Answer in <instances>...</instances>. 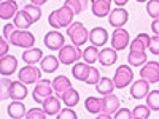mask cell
Listing matches in <instances>:
<instances>
[{"instance_id":"60d3db41","label":"cell","mask_w":159,"mask_h":119,"mask_svg":"<svg viewBox=\"0 0 159 119\" xmlns=\"http://www.w3.org/2000/svg\"><path fill=\"white\" fill-rule=\"evenodd\" d=\"M148 49H150V52H151V54H154V56H159V35H154V37H151V43H150Z\"/></svg>"},{"instance_id":"e575fe53","label":"cell","mask_w":159,"mask_h":119,"mask_svg":"<svg viewBox=\"0 0 159 119\" xmlns=\"http://www.w3.org/2000/svg\"><path fill=\"white\" fill-rule=\"evenodd\" d=\"M11 79L8 76H3L2 79H0V92H2V95H0V99L2 100H7L10 97V89H11Z\"/></svg>"},{"instance_id":"d590c367","label":"cell","mask_w":159,"mask_h":119,"mask_svg":"<svg viewBox=\"0 0 159 119\" xmlns=\"http://www.w3.org/2000/svg\"><path fill=\"white\" fill-rule=\"evenodd\" d=\"M147 13L150 18H159V0H148L147 2Z\"/></svg>"},{"instance_id":"8d00e7d4","label":"cell","mask_w":159,"mask_h":119,"mask_svg":"<svg viewBox=\"0 0 159 119\" xmlns=\"http://www.w3.org/2000/svg\"><path fill=\"white\" fill-rule=\"evenodd\" d=\"M22 8H24V10L34 18L35 22H37L40 18H42V8H40V5H34V3H30V5H24Z\"/></svg>"},{"instance_id":"8fae6325","label":"cell","mask_w":159,"mask_h":119,"mask_svg":"<svg viewBox=\"0 0 159 119\" xmlns=\"http://www.w3.org/2000/svg\"><path fill=\"white\" fill-rule=\"evenodd\" d=\"M45 46L51 51H59L64 45H65V37L59 32V30H49L45 35Z\"/></svg>"},{"instance_id":"9c48e42d","label":"cell","mask_w":159,"mask_h":119,"mask_svg":"<svg viewBox=\"0 0 159 119\" xmlns=\"http://www.w3.org/2000/svg\"><path fill=\"white\" fill-rule=\"evenodd\" d=\"M130 45V37L129 32L123 27L115 29L113 35H111V48H115L116 51H123L124 48H127Z\"/></svg>"},{"instance_id":"5bb4252c","label":"cell","mask_w":159,"mask_h":119,"mask_svg":"<svg viewBox=\"0 0 159 119\" xmlns=\"http://www.w3.org/2000/svg\"><path fill=\"white\" fill-rule=\"evenodd\" d=\"M18 68V59L11 54L0 57V73L3 76H11Z\"/></svg>"},{"instance_id":"f546056e","label":"cell","mask_w":159,"mask_h":119,"mask_svg":"<svg viewBox=\"0 0 159 119\" xmlns=\"http://www.w3.org/2000/svg\"><path fill=\"white\" fill-rule=\"evenodd\" d=\"M102 99L99 97H88L84 100V108L91 113V114H99L102 111Z\"/></svg>"},{"instance_id":"681fc988","label":"cell","mask_w":159,"mask_h":119,"mask_svg":"<svg viewBox=\"0 0 159 119\" xmlns=\"http://www.w3.org/2000/svg\"><path fill=\"white\" fill-rule=\"evenodd\" d=\"M111 116L110 114H105V113H99L97 114V119H110Z\"/></svg>"},{"instance_id":"bcb514c9","label":"cell","mask_w":159,"mask_h":119,"mask_svg":"<svg viewBox=\"0 0 159 119\" xmlns=\"http://www.w3.org/2000/svg\"><path fill=\"white\" fill-rule=\"evenodd\" d=\"M151 30L154 32V35H159V18H156L151 22Z\"/></svg>"},{"instance_id":"74e56055","label":"cell","mask_w":159,"mask_h":119,"mask_svg":"<svg viewBox=\"0 0 159 119\" xmlns=\"http://www.w3.org/2000/svg\"><path fill=\"white\" fill-rule=\"evenodd\" d=\"M46 116V111L43 108H32L25 113V117L27 119H43Z\"/></svg>"},{"instance_id":"836d02e7","label":"cell","mask_w":159,"mask_h":119,"mask_svg":"<svg viewBox=\"0 0 159 119\" xmlns=\"http://www.w3.org/2000/svg\"><path fill=\"white\" fill-rule=\"evenodd\" d=\"M150 113H151V110L148 105H137L134 111H132V116H134V119H147V117H150Z\"/></svg>"},{"instance_id":"d6986e66","label":"cell","mask_w":159,"mask_h":119,"mask_svg":"<svg viewBox=\"0 0 159 119\" xmlns=\"http://www.w3.org/2000/svg\"><path fill=\"white\" fill-rule=\"evenodd\" d=\"M43 110L46 111L48 116H57L59 111H61V102H59V97L56 95H49L48 99H45V102L42 103Z\"/></svg>"},{"instance_id":"277c9868","label":"cell","mask_w":159,"mask_h":119,"mask_svg":"<svg viewBox=\"0 0 159 119\" xmlns=\"http://www.w3.org/2000/svg\"><path fill=\"white\" fill-rule=\"evenodd\" d=\"M67 35L72 40V43L73 45H78V46L84 45L88 40H89V32L84 27L83 22H72L69 27H67Z\"/></svg>"},{"instance_id":"603a6c76","label":"cell","mask_w":159,"mask_h":119,"mask_svg":"<svg viewBox=\"0 0 159 119\" xmlns=\"http://www.w3.org/2000/svg\"><path fill=\"white\" fill-rule=\"evenodd\" d=\"M118 60V54L115 48H103L99 52V62L103 65V67H110Z\"/></svg>"},{"instance_id":"ab89813d","label":"cell","mask_w":159,"mask_h":119,"mask_svg":"<svg viewBox=\"0 0 159 119\" xmlns=\"http://www.w3.org/2000/svg\"><path fill=\"white\" fill-rule=\"evenodd\" d=\"M57 117H59V119H76V113L73 111V108L65 107L64 110H61V111H59Z\"/></svg>"},{"instance_id":"3957f363","label":"cell","mask_w":159,"mask_h":119,"mask_svg":"<svg viewBox=\"0 0 159 119\" xmlns=\"http://www.w3.org/2000/svg\"><path fill=\"white\" fill-rule=\"evenodd\" d=\"M61 64L64 65H72L75 62L80 60V57H83V51L80 49L78 45H64L61 49H59V54H57Z\"/></svg>"},{"instance_id":"44dd1931","label":"cell","mask_w":159,"mask_h":119,"mask_svg":"<svg viewBox=\"0 0 159 119\" xmlns=\"http://www.w3.org/2000/svg\"><path fill=\"white\" fill-rule=\"evenodd\" d=\"M8 116L13 117V119H22L25 116V113H27V110H25V105L21 102V100H13L10 105H8Z\"/></svg>"},{"instance_id":"b9f144b4","label":"cell","mask_w":159,"mask_h":119,"mask_svg":"<svg viewBox=\"0 0 159 119\" xmlns=\"http://www.w3.org/2000/svg\"><path fill=\"white\" fill-rule=\"evenodd\" d=\"M116 119H132L134 116H132V111L127 110V108H119L115 114H113Z\"/></svg>"},{"instance_id":"83f0119b","label":"cell","mask_w":159,"mask_h":119,"mask_svg":"<svg viewBox=\"0 0 159 119\" xmlns=\"http://www.w3.org/2000/svg\"><path fill=\"white\" fill-rule=\"evenodd\" d=\"M61 99H62V102L65 103V107H76L78 105V102H80V94H78V90L76 89H73V87H70L69 90H65L64 94L61 95Z\"/></svg>"},{"instance_id":"4fadbf2b","label":"cell","mask_w":159,"mask_h":119,"mask_svg":"<svg viewBox=\"0 0 159 119\" xmlns=\"http://www.w3.org/2000/svg\"><path fill=\"white\" fill-rule=\"evenodd\" d=\"M91 10L96 18H105L111 11V0H91Z\"/></svg>"},{"instance_id":"d6a6232c","label":"cell","mask_w":159,"mask_h":119,"mask_svg":"<svg viewBox=\"0 0 159 119\" xmlns=\"http://www.w3.org/2000/svg\"><path fill=\"white\" fill-rule=\"evenodd\" d=\"M147 105L151 111H159V90H151L147 95Z\"/></svg>"},{"instance_id":"30bf717a","label":"cell","mask_w":159,"mask_h":119,"mask_svg":"<svg viewBox=\"0 0 159 119\" xmlns=\"http://www.w3.org/2000/svg\"><path fill=\"white\" fill-rule=\"evenodd\" d=\"M127 21H129V13L123 7H118V8L111 10L110 15H108V24L111 25V27H115V29L124 27V24Z\"/></svg>"},{"instance_id":"4316f807","label":"cell","mask_w":159,"mask_h":119,"mask_svg":"<svg viewBox=\"0 0 159 119\" xmlns=\"http://www.w3.org/2000/svg\"><path fill=\"white\" fill-rule=\"evenodd\" d=\"M52 87H54V92H56V94L61 97L65 90H69V89L72 87V83L69 81L67 76L61 75V76H56L54 79H52Z\"/></svg>"},{"instance_id":"52a82bcc","label":"cell","mask_w":159,"mask_h":119,"mask_svg":"<svg viewBox=\"0 0 159 119\" xmlns=\"http://www.w3.org/2000/svg\"><path fill=\"white\" fill-rule=\"evenodd\" d=\"M40 75H42V72H40L34 64H27L25 67H22L19 70L18 78L25 84H34V83L40 81Z\"/></svg>"},{"instance_id":"c3c4849f","label":"cell","mask_w":159,"mask_h":119,"mask_svg":"<svg viewBox=\"0 0 159 119\" xmlns=\"http://www.w3.org/2000/svg\"><path fill=\"white\" fill-rule=\"evenodd\" d=\"M30 2H32L34 5H45L48 0H30Z\"/></svg>"},{"instance_id":"ba28073f","label":"cell","mask_w":159,"mask_h":119,"mask_svg":"<svg viewBox=\"0 0 159 119\" xmlns=\"http://www.w3.org/2000/svg\"><path fill=\"white\" fill-rule=\"evenodd\" d=\"M140 76L150 81V84L159 83V62L150 60L147 64H143L140 68Z\"/></svg>"},{"instance_id":"2e32d148","label":"cell","mask_w":159,"mask_h":119,"mask_svg":"<svg viewBox=\"0 0 159 119\" xmlns=\"http://www.w3.org/2000/svg\"><path fill=\"white\" fill-rule=\"evenodd\" d=\"M89 42L94 46L100 48V46H103L105 43L108 42V32L105 30L103 27H94L89 32Z\"/></svg>"},{"instance_id":"5b68a950","label":"cell","mask_w":159,"mask_h":119,"mask_svg":"<svg viewBox=\"0 0 159 119\" xmlns=\"http://www.w3.org/2000/svg\"><path fill=\"white\" fill-rule=\"evenodd\" d=\"M132 81H134V72L129 65H119L115 72V76H113V83L118 89H124L127 87Z\"/></svg>"},{"instance_id":"8992f818","label":"cell","mask_w":159,"mask_h":119,"mask_svg":"<svg viewBox=\"0 0 159 119\" xmlns=\"http://www.w3.org/2000/svg\"><path fill=\"white\" fill-rule=\"evenodd\" d=\"M52 81H48V79H40L38 83H35V89L32 92V99L37 103H43L45 99H48L49 95H52Z\"/></svg>"},{"instance_id":"7dc6e473","label":"cell","mask_w":159,"mask_h":119,"mask_svg":"<svg viewBox=\"0 0 159 119\" xmlns=\"http://www.w3.org/2000/svg\"><path fill=\"white\" fill-rule=\"evenodd\" d=\"M127 2H129V0H113V3L118 5V7H124Z\"/></svg>"},{"instance_id":"6da1fadb","label":"cell","mask_w":159,"mask_h":119,"mask_svg":"<svg viewBox=\"0 0 159 119\" xmlns=\"http://www.w3.org/2000/svg\"><path fill=\"white\" fill-rule=\"evenodd\" d=\"M75 11L69 7V5H62L61 8L54 10L49 13L48 16V24L51 25L52 29H62V27H69L73 21Z\"/></svg>"},{"instance_id":"7c38bea8","label":"cell","mask_w":159,"mask_h":119,"mask_svg":"<svg viewBox=\"0 0 159 119\" xmlns=\"http://www.w3.org/2000/svg\"><path fill=\"white\" fill-rule=\"evenodd\" d=\"M148 92H150V81H147L145 78L137 79V81H134L130 86V95L135 100L145 99L148 95Z\"/></svg>"},{"instance_id":"7a4b0ae2","label":"cell","mask_w":159,"mask_h":119,"mask_svg":"<svg viewBox=\"0 0 159 119\" xmlns=\"http://www.w3.org/2000/svg\"><path fill=\"white\" fill-rule=\"evenodd\" d=\"M10 45L13 46H18V48H24V49H29V48H34L35 45V37L32 32H29L27 29H19V30H15L10 37Z\"/></svg>"},{"instance_id":"484cf974","label":"cell","mask_w":159,"mask_h":119,"mask_svg":"<svg viewBox=\"0 0 159 119\" xmlns=\"http://www.w3.org/2000/svg\"><path fill=\"white\" fill-rule=\"evenodd\" d=\"M59 57L56 56H45L40 62V68H42L45 73H52L59 68Z\"/></svg>"},{"instance_id":"e0dca14e","label":"cell","mask_w":159,"mask_h":119,"mask_svg":"<svg viewBox=\"0 0 159 119\" xmlns=\"http://www.w3.org/2000/svg\"><path fill=\"white\" fill-rule=\"evenodd\" d=\"M89 72H91V64H88V62H75L73 68H72L73 78L78 79V81H83V83H86Z\"/></svg>"},{"instance_id":"1f68e13d","label":"cell","mask_w":159,"mask_h":119,"mask_svg":"<svg viewBox=\"0 0 159 119\" xmlns=\"http://www.w3.org/2000/svg\"><path fill=\"white\" fill-rule=\"evenodd\" d=\"M88 2H89V0H65L64 3H65V5H69V7L75 11V15H80L81 11L86 10Z\"/></svg>"},{"instance_id":"4dcf8cb0","label":"cell","mask_w":159,"mask_h":119,"mask_svg":"<svg viewBox=\"0 0 159 119\" xmlns=\"http://www.w3.org/2000/svg\"><path fill=\"white\" fill-rule=\"evenodd\" d=\"M99 49H97V46H88L84 51H83V59H84V62H88V64H94L96 60H99Z\"/></svg>"},{"instance_id":"f35d334b","label":"cell","mask_w":159,"mask_h":119,"mask_svg":"<svg viewBox=\"0 0 159 119\" xmlns=\"http://www.w3.org/2000/svg\"><path fill=\"white\" fill-rule=\"evenodd\" d=\"M100 81V75H99V70L96 68V67H92L91 65V72H89V76H88V79H86V84H97Z\"/></svg>"},{"instance_id":"cb8c5ba5","label":"cell","mask_w":159,"mask_h":119,"mask_svg":"<svg viewBox=\"0 0 159 119\" xmlns=\"http://www.w3.org/2000/svg\"><path fill=\"white\" fill-rule=\"evenodd\" d=\"M43 59V51L40 48H29L22 52V60L25 64H37V62H42Z\"/></svg>"},{"instance_id":"9a60e30c","label":"cell","mask_w":159,"mask_h":119,"mask_svg":"<svg viewBox=\"0 0 159 119\" xmlns=\"http://www.w3.org/2000/svg\"><path fill=\"white\" fill-rule=\"evenodd\" d=\"M102 111L100 113H105V114H110L113 116L118 110H119V99L113 94H107V95H102Z\"/></svg>"},{"instance_id":"ac0fdd59","label":"cell","mask_w":159,"mask_h":119,"mask_svg":"<svg viewBox=\"0 0 159 119\" xmlns=\"http://www.w3.org/2000/svg\"><path fill=\"white\" fill-rule=\"evenodd\" d=\"M18 3L16 0H5L0 5V18L2 19H10V18H15L16 13H18Z\"/></svg>"},{"instance_id":"f907efd6","label":"cell","mask_w":159,"mask_h":119,"mask_svg":"<svg viewBox=\"0 0 159 119\" xmlns=\"http://www.w3.org/2000/svg\"><path fill=\"white\" fill-rule=\"evenodd\" d=\"M135 2H139V3H147L148 0H135Z\"/></svg>"},{"instance_id":"d4e9b609","label":"cell","mask_w":159,"mask_h":119,"mask_svg":"<svg viewBox=\"0 0 159 119\" xmlns=\"http://www.w3.org/2000/svg\"><path fill=\"white\" fill-rule=\"evenodd\" d=\"M127 62L130 67H142L143 64H147V54H145V51L130 49L127 56Z\"/></svg>"},{"instance_id":"7402d4cb","label":"cell","mask_w":159,"mask_h":119,"mask_svg":"<svg viewBox=\"0 0 159 119\" xmlns=\"http://www.w3.org/2000/svg\"><path fill=\"white\" fill-rule=\"evenodd\" d=\"M13 19H15V25H16L18 29H29L30 25L35 22V21H34V18H32V16H30L29 13L24 10V8H22V10H19V11L16 13V16L13 18Z\"/></svg>"},{"instance_id":"f1b7e54d","label":"cell","mask_w":159,"mask_h":119,"mask_svg":"<svg viewBox=\"0 0 159 119\" xmlns=\"http://www.w3.org/2000/svg\"><path fill=\"white\" fill-rule=\"evenodd\" d=\"M115 87H116V86H115V83H113V79H110V78H107V76L100 78V81L96 84V90L99 92V94H102V95L111 94Z\"/></svg>"},{"instance_id":"7bdbcfd3","label":"cell","mask_w":159,"mask_h":119,"mask_svg":"<svg viewBox=\"0 0 159 119\" xmlns=\"http://www.w3.org/2000/svg\"><path fill=\"white\" fill-rule=\"evenodd\" d=\"M130 49H139V51H147L148 48H147V45H145L142 40L139 38V37H135L134 40L130 42Z\"/></svg>"},{"instance_id":"ee69618b","label":"cell","mask_w":159,"mask_h":119,"mask_svg":"<svg viewBox=\"0 0 159 119\" xmlns=\"http://www.w3.org/2000/svg\"><path fill=\"white\" fill-rule=\"evenodd\" d=\"M16 30V25H15V22H10V24H5L3 25V30H2V35H3V38H7V40H10V37H11V33Z\"/></svg>"},{"instance_id":"f6af8a7d","label":"cell","mask_w":159,"mask_h":119,"mask_svg":"<svg viewBox=\"0 0 159 119\" xmlns=\"http://www.w3.org/2000/svg\"><path fill=\"white\" fill-rule=\"evenodd\" d=\"M8 40L7 38H2V40H0V54H2V56H7L8 54Z\"/></svg>"},{"instance_id":"ffe728a7","label":"cell","mask_w":159,"mask_h":119,"mask_svg":"<svg viewBox=\"0 0 159 119\" xmlns=\"http://www.w3.org/2000/svg\"><path fill=\"white\" fill-rule=\"evenodd\" d=\"M27 97V87H25V83L19 81H13L11 83V89H10V99L13 100H24Z\"/></svg>"}]
</instances>
